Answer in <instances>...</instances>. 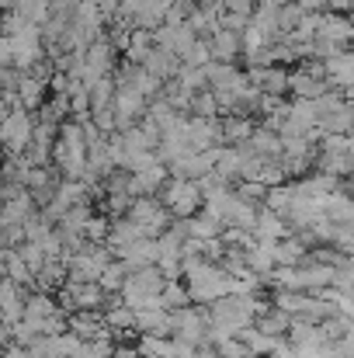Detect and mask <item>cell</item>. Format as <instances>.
Segmentation results:
<instances>
[{"mask_svg": "<svg viewBox=\"0 0 354 358\" xmlns=\"http://www.w3.org/2000/svg\"><path fill=\"white\" fill-rule=\"evenodd\" d=\"M167 174H170V171H167L163 164H153V167L132 174V178H128V195H132V199H156V195L163 192V185L170 181Z\"/></svg>", "mask_w": 354, "mask_h": 358, "instance_id": "obj_10", "label": "cell"}, {"mask_svg": "<svg viewBox=\"0 0 354 358\" xmlns=\"http://www.w3.org/2000/svg\"><path fill=\"white\" fill-rule=\"evenodd\" d=\"M323 66H327V80H330V87L354 84V49L337 52V56H334V59H327Z\"/></svg>", "mask_w": 354, "mask_h": 358, "instance_id": "obj_21", "label": "cell"}, {"mask_svg": "<svg viewBox=\"0 0 354 358\" xmlns=\"http://www.w3.org/2000/svg\"><path fill=\"white\" fill-rule=\"evenodd\" d=\"M174 317V341H181V345H188V348H198V345H209V313L205 310H191V306H184V310H177V313H170Z\"/></svg>", "mask_w": 354, "mask_h": 358, "instance_id": "obj_6", "label": "cell"}, {"mask_svg": "<svg viewBox=\"0 0 354 358\" xmlns=\"http://www.w3.org/2000/svg\"><path fill=\"white\" fill-rule=\"evenodd\" d=\"M354 38V21L344 14H320L316 17V38L313 42H330L337 49H344V42Z\"/></svg>", "mask_w": 354, "mask_h": 358, "instance_id": "obj_8", "label": "cell"}, {"mask_svg": "<svg viewBox=\"0 0 354 358\" xmlns=\"http://www.w3.org/2000/svg\"><path fill=\"white\" fill-rule=\"evenodd\" d=\"M295 3H299L306 14H320V10L327 7V0H295Z\"/></svg>", "mask_w": 354, "mask_h": 358, "instance_id": "obj_32", "label": "cell"}, {"mask_svg": "<svg viewBox=\"0 0 354 358\" xmlns=\"http://www.w3.org/2000/svg\"><path fill=\"white\" fill-rule=\"evenodd\" d=\"M351 21H354V7H351Z\"/></svg>", "mask_w": 354, "mask_h": 358, "instance_id": "obj_36", "label": "cell"}, {"mask_svg": "<svg viewBox=\"0 0 354 358\" xmlns=\"http://www.w3.org/2000/svg\"><path fill=\"white\" fill-rule=\"evenodd\" d=\"M253 119L250 115H226L219 119V132H223V143H233V146H243L250 136H253Z\"/></svg>", "mask_w": 354, "mask_h": 358, "instance_id": "obj_18", "label": "cell"}, {"mask_svg": "<svg viewBox=\"0 0 354 358\" xmlns=\"http://www.w3.org/2000/svg\"><path fill=\"white\" fill-rule=\"evenodd\" d=\"M118 261H121L128 271L156 264V240L142 237V240H135V243H128V247H121V250H118Z\"/></svg>", "mask_w": 354, "mask_h": 358, "instance_id": "obj_13", "label": "cell"}, {"mask_svg": "<svg viewBox=\"0 0 354 358\" xmlns=\"http://www.w3.org/2000/svg\"><path fill=\"white\" fill-rule=\"evenodd\" d=\"M17 254L24 257V264H28V271H31L35 278H38V271H42V268L49 264L45 250H42V247H35V243H21V247H17Z\"/></svg>", "mask_w": 354, "mask_h": 358, "instance_id": "obj_30", "label": "cell"}, {"mask_svg": "<svg viewBox=\"0 0 354 358\" xmlns=\"http://www.w3.org/2000/svg\"><path fill=\"white\" fill-rule=\"evenodd\" d=\"M128 220H132L149 240H156L160 234H167V227H170L174 216L167 213V206H163L160 199H135L132 209H128Z\"/></svg>", "mask_w": 354, "mask_h": 358, "instance_id": "obj_5", "label": "cell"}, {"mask_svg": "<svg viewBox=\"0 0 354 358\" xmlns=\"http://www.w3.org/2000/svg\"><path fill=\"white\" fill-rule=\"evenodd\" d=\"M188 303H191V296H188L184 285H177V282H167V285H163V292H160V306H163L167 313H177V310H184Z\"/></svg>", "mask_w": 354, "mask_h": 358, "instance_id": "obj_26", "label": "cell"}, {"mask_svg": "<svg viewBox=\"0 0 354 358\" xmlns=\"http://www.w3.org/2000/svg\"><path fill=\"white\" fill-rule=\"evenodd\" d=\"M142 70H146V73H153L156 80L170 84V80H177V73H181V59H177L174 52H167V49H160V45H156V49L146 56Z\"/></svg>", "mask_w": 354, "mask_h": 358, "instance_id": "obj_12", "label": "cell"}, {"mask_svg": "<svg viewBox=\"0 0 354 358\" xmlns=\"http://www.w3.org/2000/svg\"><path fill=\"white\" fill-rule=\"evenodd\" d=\"M125 278H128V268L121 264V261H112L105 271H101V278H98V285L108 292V296H121V289H125Z\"/></svg>", "mask_w": 354, "mask_h": 358, "instance_id": "obj_24", "label": "cell"}, {"mask_svg": "<svg viewBox=\"0 0 354 358\" xmlns=\"http://www.w3.org/2000/svg\"><path fill=\"white\" fill-rule=\"evenodd\" d=\"M202 3H205V7H219L223 0H202Z\"/></svg>", "mask_w": 354, "mask_h": 358, "instance_id": "obj_34", "label": "cell"}, {"mask_svg": "<svg viewBox=\"0 0 354 358\" xmlns=\"http://www.w3.org/2000/svg\"><path fill=\"white\" fill-rule=\"evenodd\" d=\"M160 202L167 206V213L174 216V220H191V216H198V209H202V188H198V181H188V178H170L167 185H163V192H160Z\"/></svg>", "mask_w": 354, "mask_h": 358, "instance_id": "obj_2", "label": "cell"}, {"mask_svg": "<svg viewBox=\"0 0 354 358\" xmlns=\"http://www.w3.org/2000/svg\"><path fill=\"white\" fill-rule=\"evenodd\" d=\"M177 227L184 230V237L191 240H219L223 237V223L216 220V216H209V213H198V216H191V220H177Z\"/></svg>", "mask_w": 354, "mask_h": 358, "instance_id": "obj_15", "label": "cell"}, {"mask_svg": "<svg viewBox=\"0 0 354 358\" xmlns=\"http://www.w3.org/2000/svg\"><path fill=\"white\" fill-rule=\"evenodd\" d=\"M334 348H337V355L341 358H354V338H341Z\"/></svg>", "mask_w": 354, "mask_h": 358, "instance_id": "obj_31", "label": "cell"}, {"mask_svg": "<svg viewBox=\"0 0 354 358\" xmlns=\"http://www.w3.org/2000/svg\"><path fill=\"white\" fill-rule=\"evenodd\" d=\"M327 7H330V14H341V10H351L354 0H327Z\"/></svg>", "mask_w": 354, "mask_h": 358, "instance_id": "obj_33", "label": "cell"}, {"mask_svg": "<svg viewBox=\"0 0 354 358\" xmlns=\"http://www.w3.org/2000/svg\"><path fill=\"white\" fill-rule=\"evenodd\" d=\"M3 275H7L10 282H17L21 289L35 282V275L28 271V264H24V257L17 254V247H14V250H7V271H3Z\"/></svg>", "mask_w": 354, "mask_h": 358, "instance_id": "obj_28", "label": "cell"}, {"mask_svg": "<svg viewBox=\"0 0 354 358\" xmlns=\"http://www.w3.org/2000/svg\"><path fill=\"white\" fill-rule=\"evenodd\" d=\"M45 91H49V84H42V80L21 73V80H17V108H24V112H42Z\"/></svg>", "mask_w": 354, "mask_h": 358, "instance_id": "obj_17", "label": "cell"}, {"mask_svg": "<svg viewBox=\"0 0 354 358\" xmlns=\"http://www.w3.org/2000/svg\"><path fill=\"white\" fill-rule=\"evenodd\" d=\"M142 237H146V234H142V230H139V227H135L128 216H121V220H115V223H112V230H108V240H105V243H108V247L118 254L121 247H128V243H135V240H142Z\"/></svg>", "mask_w": 354, "mask_h": 358, "instance_id": "obj_23", "label": "cell"}, {"mask_svg": "<svg viewBox=\"0 0 354 358\" xmlns=\"http://www.w3.org/2000/svg\"><path fill=\"white\" fill-rule=\"evenodd\" d=\"M288 91H292L299 101H316V98H323V94L334 91V87H330V80H323V77H313V73H306V70H295V73H288Z\"/></svg>", "mask_w": 354, "mask_h": 358, "instance_id": "obj_11", "label": "cell"}, {"mask_svg": "<svg viewBox=\"0 0 354 358\" xmlns=\"http://www.w3.org/2000/svg\"><path fill=\"white\" fill-rule=\"evenodd\" d=\"M209 49H212V59H216V63H233L236 56L243 52V31L219 28V31L209 38Z\"/></svg>", "mask_w": 354, "mask_h": 358, "instance_id": "obj_14", "label": "cell"}, {"mask_svg": "<svg viewBox=\"0 0 354 358\" xmlns=\"http://www.w3.org/2000/svg\"><path fill=\"white\" fill-rule=\"evenodd\" d=\"M320 136H354V105L348 101L334 115H320Z\"/></svg>", "mask_w": 354, "mask_h": 358, "instance_id": "obj_19", "label": "cell"}, {"mask_svg": "<svg viewBox=\"0 0 354 358\" xmlns=\"http://www.w3.org/2000/svg\"><path fill=\"white\" fill-rule=\"evenodd\" d=\"M292 237V227L278 216V213H271V209H257V223H253V240H285Z\"/></svg>", "mask_w": 354, "mask_h": 358, "instance_id": "obj_16", "label": "cell"}, {"mask_svg": "<svg viewBox=\"0 0 354 358\" xmlns=\"http://www.w3.org/2000/svg\"><path fill=\"white\" fill-rule=\"evenodd\" d=\"M153 42H156L160 49L174 52L177 59H184V56H188V49L198 42V35L191 31V24H188V21H163V24L153 31Z\"/></svg>", "mask_w": 354, "mask_h": 358, "instance_id": "obj_7", "label": "cell"}, {"mask_svg": "<svg viewBox=\"0 0 354 358\" xmlns=\"http://www.w3.org/2000/svg\"><path fill=\"white\" fill-rule=\"evenodd\" d=\"M31 139H35V119H31V112L10 108L3 115V122H0V146L10 157H17V153H24L31 146Z\"/></svg>", "mask_w": 354, "mask_h": 358, "instance_id": "obj_3", "label": "cell"}, {"mask_svg": "<svg viewBox=\"0 0 354 358\" xmlns=\"http://www.w3.org/2000/svg\"><path fill=\"white\" fill-rule=\"evenodd\" d=\"M63 306L73 310V313H101V306H108V292L98 282H73V278H66Z\"/></svg>", "mask_w": 354, "mask_h": 358, "instance_id": "obj_4", "label": "cell"}, {"mask_svg": "<svg viewBox=\"0 0 354 358\" xmlns=\"http://www.w3.org/2000/svg\"><path fill=\"white\" fill-rule=\"evenodd\" d=\"M0 35H3V10H0Z\"/></svg>", "mask_w": 354, "mask_h": 358, "instance_id": "obj_35", "label": "cell"}, {"mask_svg": "<svg viewBox=\"0 0 354 358\" xmlns=\"http://www.w3.org/2000/svg\"><path fill=\"white\" fill-rule=\"evenodd\" d=\"M153 49H156L153 31H146V28H132V35H128V49H125V59H128L132 66H142L146 56H149Z\"/></svg>", "mask_w": 354, "mask_h": 358, "instance_id": "obj_22", "label": "cell"}, {"mask_svg": "<svg viewBox=\"0 0 354 358\" xmlns=\"http://www.w3.org/2000/svg\"><path fill=\"white\" fill-rule=\"evenodd\" d=\"M253 327H257L260 334H267V338H288V331H292V317L281 313V310H274V306H267V310L253 320Z\"/></svg>", "mask_w": 354, "mask_h": 358, "instance_id": "obj_20", "label": "cell"}, {"mask_svg": "<svg viewBox=\"0 0 354 358\" xmlns=\"http://www.w3.org/2000/svg\"><path fill=\"white\" fill-rule=\"evenodd\" d=\"M188 115L191 119H219V105H216V94L212 91H198L188 105Z\"/></svg>", "mask_w": 354, "mask_h": 358, "instance_id": "obj_25", "label": "cell"}, {"mask_svg": "<svg viewBox=\"0 0 354 358\" xmlns=\"http://www.w3.org/2000/svg\"><path fill=\"white\" fill-rule=\"evenodd\" d=\"M181 63H184V66H202V70H205L209 63H216V59H212V49H209V38H198Z\"/></svg>", "mask_w": 354, "mask_h": 358, "instance_id": "obj_29", "label": "cell"}, {"mask_svg": "<svg viewBox=\"0 0 354 358\" xmlns=\"http://www.w3.org/2000/svg\"><path fill=\"white\" fill-rule=\"evenodd\" d=\"M105 327L115 334V331H135V313L121 303V306H108L105 310Z\"/></svg>", "mask_w": 354, "mask_h": 358, "instance_id": "obj_27", "label": "cell"}, {"mask_svg": "<svg viewBox=\"0 0 354 358\" xmlns=\"http://www.w3.org/2000/svg\"><path fill=\"white\" fill-rule=\"evenodd\" d=\"M246 80H250V87L260 91L264 98H281V94L288 91V70H281V66H264V70L250 66V70H246Z\"/></svg>", "mask_w": 354, "mask_h": 358, "instance_id": "obj_9", "label": "cell"}, {"mask_svg": "<svg viewBox=\"0 0 354 358\" xmlns=\"http://www.w3.org/2000/svg\"><path fill=\"white\" fill-rule=\"evenodd\" d=\"M52 164L66 181H84V174H87V139H84V125L77 119L59 125V136L52 143Z\"/></svg>", "mask_w": 354, "mask_h": 358, "instance_id": "obj_1", "label": "cell"}]
</instances>
